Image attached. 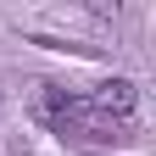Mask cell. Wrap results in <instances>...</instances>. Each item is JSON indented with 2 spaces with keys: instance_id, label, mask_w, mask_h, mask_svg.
Masks as SVG:
<instances>
[{
  "instance_id": "6da1fadb",
  "label": "cell",
  "mask_w": 156,
  "mask_h": 156,
  "mask_svg": "<svg viewBox=\"0 0 156 156\" xmlns=\"http://www.w3.org/2000/svg\"><path fill=\"white\" fill-rule=\"evenodd\" d=\"M89 106L101 117H112V123H128L134 106H140V89H134V78H106V84L89 95Z\"/></svg>"
}]
</instances>
